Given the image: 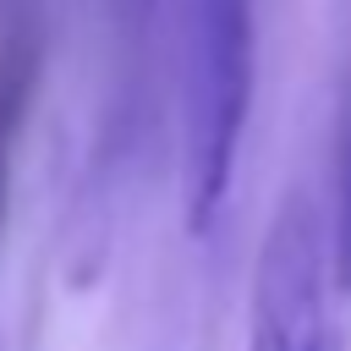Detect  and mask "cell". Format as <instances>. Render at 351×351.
I'll return each mask as SVG.
<instances>
[{"mask_svg": "<svg viewBox=\"0 0 351 351\" xmlns=\"http://www.w3.org/2000/svg\"><path fill=\"white\" fill-rule=\"evenodd\" d=\"M329 252H335V285L351 296V71L340 88L335 115V170H329Z\"/></svg>", "mask_w": 351, "mask_h": 351, "instance_id": "3957f363", "label": "cell"}, {"mask_svg": "<svg viewBox=\"0 0 351 351\" xmlns=\"http://www.w3.org/2000/svg\"><path fill=\"white\" fill-rule=\"evenodd\" d=\"M335 291L329 214L307 192H285L252 269L247 351H335Z\"/></svg>", "mask_w": 351, "mask_h": 351, "instance_id": "7a4b0ae2", "label": "cell"}, {"mask_svg": "<svg viewBox=\"0 0 351 351\" xmlns=\"http://www.w3.org/2000/svg\"><path fill=\"white\" fill-rule=\"evenodd\" d=\"M27 82H33L27 55H11L0 66V214H5V170H11V143H16L22 104H27Z\"/></svg>", "mask_w": 351, "mask_h": 351, "instance_id": "277c9868", "label": "cell"}, {"mask_svg": "<svg viewBox=\"0 0 351 351\" xmlns=\"http://www.w3.org/2000/svg\"><path fill=\"white\" fill-rule=\"evenodd\" d=\"M252 0H186L181 16V208L208 236L225 214L236 148L252 110Z\"/></svg>", "mask_w": 351, "mask_h": 351, "instance_id": "6da1fadb", "label": "cell"}]
</instances>
